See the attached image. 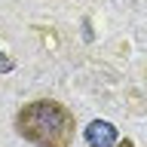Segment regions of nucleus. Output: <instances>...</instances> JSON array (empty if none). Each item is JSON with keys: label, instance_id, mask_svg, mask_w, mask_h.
<instances>
[{"label": "nucleus", "instance_id": "obj_3", "mask_svg": "<svg viewBox=\"0 0 147 147\" xmlns=\"http://www.w3.org/2000/svg\"><path fill=\"white\" fill-rule=\"evenodd\" d=\"M113 147H132V141H123V144H119V141H117V144H113Z\"/></svg>", "mask_w": 147, "mask_h": 147}, {"label": "nucleus", "instance_id": "obj_1", "mask_svg": "<svg viewBox=\"0 0 147 147\" xmlns=\"http://www.w3.org/2000/svg\"><path fill=\"white\" fill-rule=\"evenodd\" d=\"M18 135L37 147H71L74 141V113L58 101L40 98L18 110Z\"/></svg>", "mask_w": 147, "mask_h": 147}, {"label": "nucleus", "instance_id": "obj_2", "mask_svg": "<svg viewBox=\"0 0 147 147\" xmlns=\"http://www.w3.org/2000/svg\"><path fill=\"white\" fill-rule=\"evenodd\" d=\"M117 141H119L117 126L107 123V119H92L86 126V144L89 147H113Z\"/></svg>", "mask_w": 147, "mask_h": 147}]
</instances>
